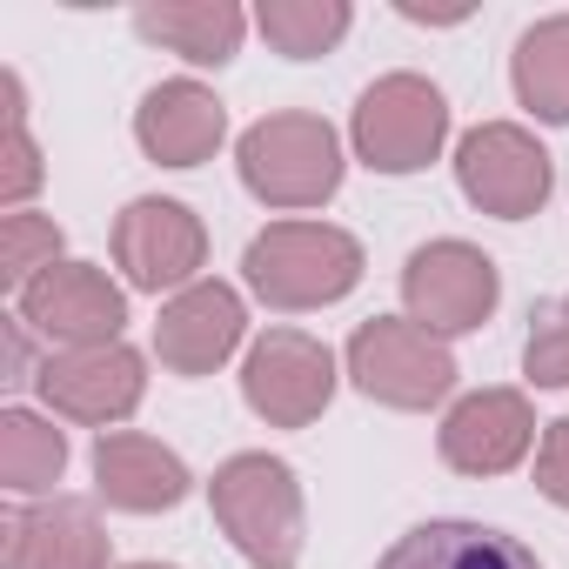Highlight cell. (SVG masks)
<instances>
[{"mask_svg":"<svg viewBox=\"0 0 569 569\" xmlns=\"http://www.w3.org/2000/svg\"><path fill=\"white\" fill-rule=\"evenodd\" d=\"M349 8L342 0H261L254 8V28L268 34L274 54H289V61H316L329 54L342 34H349Z\"/></svg>","mask_w":569,"mask_h":569,"instance_id":"cell-21","label":"cell"},{"mask_svg":"<svg viewBox=\"0 0 569 569\" xmlns=\"http://www.w3.org/2000/svg\"><path fill=\"white\" fill-rule=\"evenodd\" d=\"M456 181H462V194H469L482 214H496V221H529V214L549 201L556 168H549V148H542L529 128H516V121H482V128H469L462 148H456Z\"/></svg>","mask_w":569,"mask_h":569,"instance_id":"cell-7","label":"cell"},{"mask_svg":"<svg viewBox=\"0 0 569 569\" xmlns=\"http://www.w3.org/2000/svg\"><path fill=\"white\" fill-rule=\"evenodd\" d=\"M128 296L94 261H54L34 289H21V329L61 342V349H108L121 342Z\"/></svg>","mask_w":569,"mask_h":569,"instance_id":"cell-9","label":"cell"},{"mask_svg":"<svg viewBox=\"0 0 569 569\" xmlns=\"http://www.w3.org/2000/svg\"><path fill=\"white\" fill-rule=\"evenodd\" d=\"M114 261L128 268V281H134V289H148V296L194 289V274L208 261V228H201V214L188 201L141 194L114 221Z\"/></svg>","mask_w":569,"mask_h":569,"instance_id":"cell-10","label":"cell"},{"mask_svg":"<svg viewBox=\"0 0 569 569\" xmlns=\"http://www.w3.org/2000/svg\"><path fill=\"white\" fill-rule=\"evenodd\" d=\"M522 369L536 389H569V296L542 302L536 322H529V349H522Z\"/></svg>","mask_w":569,"mask_h":569,"instance_id":"cell-24","label":"cell"},{"mask_svg":"<svg viewBox=\"0 0 569 569\" xmlns=\"http://www.w3.org/2000/svg\"><path fill=\"white\" fill-rule=\"evenodd\" d=\"M61 261V228H54V214H8L0 221V281L21 296V289H34V281L48 274Z\"/></svg>","mask_w":569,"mask_h":569,"instance_id":"cell-22","label":"cell"},{"mask_svg":"<svg viewBox=\"0 0 569 569\" xmlns=\"http://www.w3.org/2000/svg\"><path fill=\"white\" fill-rule=\"evenodd\" d=\"M134 34L161 41L168 54H181L194 68H221V61H234L248 14L234 0H168V8H134Z\"/></svg>","mask_w":569,"mask_h":569,"instance_id":"cell-18","label":"cell"},{"mask_svg":"<svg viewBox=\"0 0 569 569\" xmlns=\"http://www.w3.org/2000/svg\"><path fill=\"white\" fill-rule=\"evenodd\" d=\"M376 569H542V562L489 522L442 516V522H416L409 536H396V549Z\"/></svg>","mask_w":569,"mask_h":569,"instance_id":"cell-17","label":"cell"},{"mask_svg":"<svg viewBox=\"0 0 569 569\" xmlns=\"http://www.w3.org/2000/svg\"><path fill=\"white\" fill-rule=\"evenodd\" d=\"M349 376L369 402L389 409H436L456 389V356L442 336L402 322V316H376L349 336Z\"/></svg>","mask_w":569,"mask_h":569,"instance_id":"cell-5","label":"cell"},{"mask_svg":"<svg viewBox=\"0 0 569 569\" xmlns=\"http://www.w3.org/2000/svg\"><path fill=\"white\" fill-rule=\"evenodd\" d=\"M241 329H248V316H241V296L228 289V281H194V289H181L161 309L154 356L174 376H214L241 349Z\"/></svg>","mask_w":569,"mask_h":569,"instance_id":"cell-13","label":"cell"},{"mask_svg":"<svg viewBox=\"0 0 569 569\" xmlns=\"http://www.w3.org/2000/svg\"><path fill=\"white\" fill-rule=\"evenodd\" d=\"M128 569H174V562H128Z\"/></svg>","mask_w":569,"mask_h":569,"instance_id":"cell-26","label":"cell"},{"mask_svg":"<svg viewBox=\"0 0 569 569\" xmlns=\"http://www.w3.org/2000/svg\"><path fill=\"white\" fill-rule=\"evenodd\" d=\"M536 489L556 509H569V416H556L542 429V442H536Z\"/></svg>","mask_w":569,"mask_h":569,"instance_id":"cell-25","label":"cell"},{"mask_svg":"<svg viewBox=\"0 0 569 569\" xmlns=\"http://www.w3.org/2000/svg\"><path fill=\"white\" fill-rule=\"evenodd\" d=\"M221 134H228V108H221L201 81H161V88H148L141 108H134V141H141V154L161 161V168H194V161H208V154L221 148Z\"/></svg>","mask_w":569,"mask_h":569,"instance_id":"cell-14","label":"cell"},{"mask_svg":"<svg viewBox=\"0 0 569 569\" xmlns=\"http://www.w3.org/2000/svg\"><path fill=\"white\" fill-rule=\"evenodd\" d=\"M188 462L174 449H161L154 436H134V429H108L94 442V489L108 509H128V516H154V509H174L188 496Z\"/></svg>","mask_w":569,"mask_h":569,"instance_id":"cell-15","label":"cell"},{"mask_svg":"<svg viewBox=\"0 0 569 569\" xmlns=\"http://www.w3.org/2000/svg\"><path fill=\"white\" fill-rule=\"evenodd\" d=\"M509 74H516V101H522L536 121L569 128V14L536 21V28L516 41Z\"/></svg>","mask_w":569,"mask_h":569,"instance_id":"cell-19","label":"cell"},{"mask_svg":"<svg viewBox=\"0 0 569 569\" xmlns=\"http://www.w3.org/2000/svg\"><path fill=\"white\" fill-rule=\"evenodd\" d=\"M241 274L268 309H329L362 281V241L329 221H268L248 241Z\"/></svg>","mask_w":569,"mask_h":569,"instance_id":"cell-1","label":"cell"},{"mask_svg":"<svg viewBox=\"0 0 569 569\" xmlns=\"http://www.w3.org/2000/svg\"><path fill=\"white\" fill-rule=\"evenodd\" d=\"M536 442V409L522 389H476L442 416V462L456 476H509Z\"/></svg>","mask_w":569,"mask_h":569,"instance_id":"cell-12","label":"cell"},{"mask_svg":"<svg viewBox=\"0 0 569 569\" xmlns=\"http://www.w3.org/2000/svg\"><path fill=\"white\" fill-rule=\"evenodd\" d=\"M349 134H356V154L376 174H416L449 141V101L422 74H382L376 88H362Z\"/></svg>","mask_w":569,"mask_h":569,"instance_id":"cell-4","label":"cell"},{"mask_svg":"<svg viewBox=\"0 0 569 569\" xmlns=\"http://www.w3.org/2000/svg\"><path fill=\"white\" fill-rule=\"evenodd\" d=\"M61 469H68V436L48 416H34V409H8V416H0V476H8L14 496L54 489Z\"/></svg>","mask_w":569,"mask_h":569,"instance_id":"cell-20","label":"cell"},{"mask_svg":"<svg viewBox=\"0 0 569 569\" xmlns=\"http://www.w3.org/2000/svg\"><path fill=\"white\" fill-rule=\"evenodd\" d=\"M234 161L248 194L268 208H322L342 188V141L322 114H261Z\"/></svg>","mask_w":569,"mask_h":569,"instance_id":"cell-3","label":"cell"},{"mask_svg":"<svg viewBox=\"0 0 569 569\" xmlns=\"http://www.w3.org/2000/svg\"><path fill=\"white\" fill-rule=\"evenodd\" d=\"M208 502H214V522L228 529V542L254 569L302 562L309 516H302V482L281 456H228L208 482Z\"/></svg>","mask_w":569,"mask_h":569,"instance_id":"cell-2","label":"cell"},{"mask_svg":"<svg viewBox=\"0 0 569 569\" xmlns=\"http://www.w3.org/2000/svg\"><path fill=\"white\" fill-rule=\"evenodd\" d=\"M241 396L274 429H309L336 402V356L302 329H268L241 362Z\"/></svg>","mask_w":569,"mask_h":569,"instance_id":"cell-8","label":"cell"},{"mask_svg":"<svg viewBox=\"0 0 569 569\" xmlns=\"http://www.w3.org/2000/svg\"><path fill=\"white\" fill-rule=\"evenodd\" d=\"M34 382H41V402H48L54 416L88 422V429H101V436H108V422L134 416V409H141V389H148L141 356H134L128 342H108V349H61V356H48V362L34 369Z\"/></svg>","mask_w":569,"mask_h":569,"instance_id":"cell-11","label":"cell"},{"mask_svg":"<svg viewBox=\"0 0 569 569\" xmlns=\"http://www.w3.org/2000/svg\"><path fill=\"white\" fill-rule=\"evenodd\" d=\"M402 302L409 322L429 336H469L496 316L502 302V274L482 248L469 241H422L402 268Z\"/></svg>","mask_w":569,"mask_h":569,"instance_id":"cell-6","label":"cell"},{"mask_svg":"<svg viewBox=\"0 0 569 569\" xmlns=\"http://www.w3.org/2000/svg\"><path fill=\"white\" fill-rule=\"evenodd\" d=\"M8 88V161H0V201H8L14 214H21V201L41 188V148H34V134H28V101H21V74H8L0 81Z\"/></svg>","mask_w":569,"mask_h":569,"instance_id":"cell-23","label":"cell"},{"mask_svg":"<svg viewBox=\"0 0 569 569\" xmlns=\"http://www.w3.org/2000/svg\"><path fill=\"white\" fill-rule=\"evenodd\" d=\"M8 569H108V529L94 502L54 496L8 516Z\"/></svg>","mask_w":569,"mask_h":569,"instance_id":"cell-16","label":"cell"}]
</instances>
